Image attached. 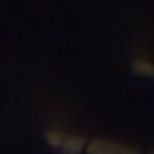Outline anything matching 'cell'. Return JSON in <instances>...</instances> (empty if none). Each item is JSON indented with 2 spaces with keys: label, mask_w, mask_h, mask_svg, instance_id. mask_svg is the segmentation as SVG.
<instances>
[{
  "label": "cell",
  "mask_w": 154,
  "mask_h": 154,
  "mask_svg": "<svg viewBox=\"0 0 154 154\" xmlns=\"http://www.w3.org/2000/svg\"><path fill=\"white\" fill-rule=\"evenodd\" d=\"M87 154H140L138 149L116 141V140H105V138H98L93 140L87 147H85Z\"/></svg>",
  "instance_id": "2"
},
{
  "label": "cell",
  "mask_w": 154,
  "mask_h": 154,
  "mask_svg": "<svg viewBox=\"0 0 154 154\" xmlns=\"http://www.w3.org/2000/svg\"><path fill=\"white\" fill-rule=\"evenodd\" d=\"M47 141L60 152V154H80L85 147L87 141L84 138H78L74 134H65V132H47Z\"/></svg>",
  "instance_id": "1"
}]
</instances>
